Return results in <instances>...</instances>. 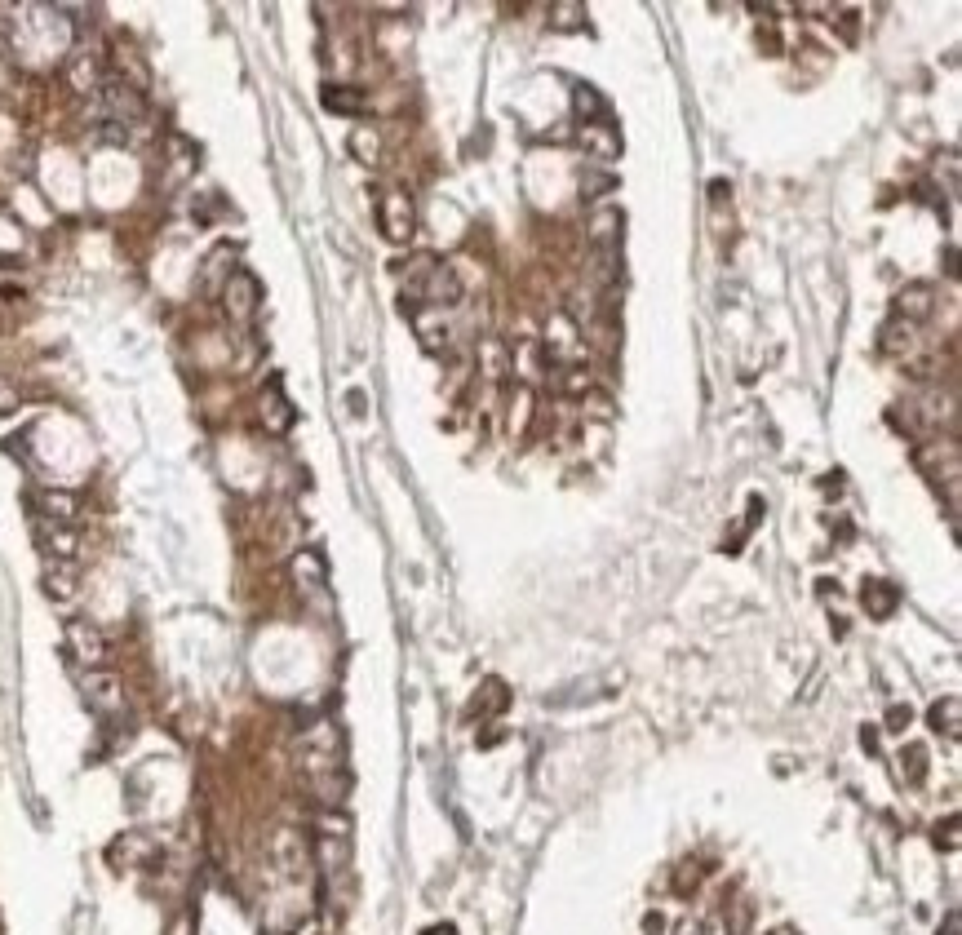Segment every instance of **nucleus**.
<instances>
[{"label":"nucleus","instance_id":"nucleus-1","mask_svg":"<svg viewBox=\"0 0 962 935\" xmlns=\"http://www.w3.org/2000/svg\"><path fill=\"white\" fill-rule=\"evenodd\" d=\"M67 652L76 656V665H85V670H102V661H107V634L98 630L94 621H85V616H71L67 621Z\"/></svg>","mask_w":962,"mask_h":935},{"label":"nucleus","instance_id":"nucleus-2","mask_svg":"<svg viewBox=\"0 0 962 935\" xmlns=\"http://www.w3.org/2000/svg\"><path fill=\"white\" fill-rule=\"evenodd\" d=\"M80 696H85V705L102 718L125 710V683H120L111 670H85V678H80Z\"/></svg>","mask_w":962,"mask_h":935},{"label":"nucleus","instance_id":"nucleus-3","mask_svg":"<svg viewBox=\"0 0 962 935\" xmlns=\"http://www.w3.org/2000/svg\"><path fill=\"white\" fill-rule=\"evenodd\" d=\"M413 293L422 297L431 311H444V306H457L462 302V275L453 271L448 262H431V271L413 284Z\"/></svg>","mask_w":962,"mask_h":935},{"label":"nucleus","instance_id":"nucleus-4","mask_svg":"<svg viewBox=\"0 0 962 935\" xmlns=\"http://www.w3.org/2000/svg\"><path fill=\"white\" fill-rule=\"evenodd\" d=\"M377 213H382V235L391 244H408L417 231V209L413 200H408V191H386L382 200H377Z\"/></svg>","mask_w":962,"mask_h":935},{"label":"nucleus","instance_id":"nucleus-5","mask_svg":"<svg viewBox=\"0 0 962 935\" xmlns=\"http://www.w3.org/2000/svg\"><path fill=\"white\" fill-rule=\"evenodd\" d=\"M222 306H227V315H231L235 324H249L253 315H258V306H262V284L253 280L249 271H240V266H235L231 280L222 284Z\"/></svg>","mask_w":962,"mask_h":935},{"label":"nucleus","instance_id":"nucleus-6","mask_svg":"<svg viewBox=\"0 0 962 935\" xmlns=\"http://www.w3.org/2000/svg\"><path fill=\"white\" fill-rule=\"evenodd\" d=\"M892 306H896V320L923 324V320L936 315V289H931V284H905V289L896 293Z\"/></svg>","mask_w":962,"mask_h":935},{"label":"nucleus","instance_id":"nucleus-7","mask_svg":"<svg viewBox=\"0 0 962 935\" xmlns=\"http://www.w3.org/2000/svg\"><path fill=\"white\" fill-rule=\"evenodd\" d=\"M581 147L590 151L595 160H617L621 156V138L617 129H612V120H590V125H581Z\"/></svg>","mask_w":962,"mask_h":935},{"label":"nucleus","instance_id":"nucleus-8","mask_svg":"<svg viewBox=\"0 0 962 935\" xmlns=\"http://www.w3.org/2000/svg\"><path fill=\"white\" fill-rule=\"evenodd\" d=\"M40 515H45V523H58V528H71L80 515V501L76 492H63V488H49L40 492Z\"/></svg>","mask_w":962,"mask_h":935},{"label":"nucleus","instance_id":"nucleus-9","mask_svg":"<svg viewBox=\"0 0 962 935\" xmlns=\"http://www.w3.org/2000/svg\"><path fill=\"white\" fill-rule=\"evenodd\" d=\"M320 102L329 111H337V116H364V111H368V98H364L360 85H324Z\"/></svg>","mask_w":962,"mask_h":935},{"label":"nucleus","instance_id":"nucleus-10","mask_svg":"<svg viewBox=\"0 0 962 935\" xmlns=\"http://www.w3.org/2000/svg\"><path fill=\"white\" fill-rule=\"evenodd\" d=\"M861 603H865V612L874 616V621H887V616L900 608V590H896L892 581H865Z\"/></svg>","mask_w":962,"mask_h":935},{"label":"nucleus","instance_id":"nucleus-11","mask_svg":"<svg viewBox=\"0 0 962 935\" xmlns=\"http://www.w3.org/2000/svg\"><path fill=\"white\" fill-rule=\"evenodd\" d=\"M262 421H266V430H275V435H284V430L293 426V408H289V399H284L280 382H271L262 390Z\"/></svg>","mask_w":962,"mask_h":935},{"label":"nucleus","instance_id":"nucleus-12","mask_svg":"<svg viewBox=\"0 0 962 935\" xmlns=\"http://www.w3.org/2000/svg\"><path fill=\"white\" fill-rule=\"evenodd\" d=\"M293 577H298L302 590H324V581H329L324 554L320 550H298L293 554Z\"/></svg>","mask_w":962,"mask_h":935},{"label":"nucleus","instance_id":"nucleus-13","mask_svg":"<svg viewBox=\"0 0 962 935\" xmlns=\"http://www.w3.org/2000/svg\"><path fill=\"white\" fill-rule=\"evenodd\" d=\"M67 80H71V89H76V94H94V89H102V67H98V58L80 49V54L71 58V67H67Z\"/></svg>","mask_w":962,"mask_h":935},{"label":"nucleus","instance_id":"nucleus-14","mask_svg":"<svg viewBox=\"0 0 962 935\" xmlns=\"http://www.w3.org/2000/svg\"><path fill=\"white\" fill-rule=\"evenodd\" d=\"M621 226H626L621 209L595 213V218H590V240H595V249H621Z\"/></svg>","mask_w":962,"mask_h":935},{"label":"nucleus","instance_id":"nucleus-15","mask_svg":"<svg viewBox=\"0 0 962 935\" xmlns=\"http://www.w3.org/2000/svg\"><path fill=\"white\" fill-rule=\"evenodd\" d=\"M918 346V333H914V324H905V320H892V324H883V337H878V351L883 355H896V359H905L909 351Z\"/></svg>","mask_w":962,"mask_h":935},{"label":"nucleus","instance_id":"nucleus-16","mask_svg":"<svg viewBox=\"0 0 962 935\" xmlns=\"http://www.w3.org/2000/svg\"><path fill=\"white\" fill-rule=\"evenodd\" d=\"M927 718H931L936 732H945L949 741H958V732H962V701H958V696H940V701L927 710Z\"/></svg>","mask_w":962,"mask_h":935},{"label":"nucleus","instance_id":"nucleus-17","mask_svg":"<svg viewBox=\"0 0 962 935\" xmlns=\"http://www.w3.org/2000/svg\"><path fill=\"white\" fill-rule=\"evenodd\" d=\"M40 537H45V550L54 563H71L76 559V532L71 528H58V523H45L40 528Z\"/></svg>","mask_w":962,"mask_h":935},{"label":"nucleus","instance_id":"nucleus-18","mask_svg":"<svg viewBox=\"0 0 962 935\" xmlns=\"http://www.w3.org/2000/svg\"><path fill=\"white\" fill-rule=\"evenodd\" d=\"M413 324H417V337H422L426 351H444V346H448V320H444V315L417 311V315H413Z\"/></svg>","mask_w":962,"mask_h":935},{"label":"nucleus","instance_id":"nucleus-19","mask_svg":"<svg viewBox=\"0 0 962 935\" xmlns=\"http://www.w3.org/2000/svg\"><path fill=\"white\" fill-rule=\"evenodd\" d=\"M45 594H49V599H58V603L76 599V577H71V563H49V572H45Z\"/></svg>","mask_w":962,"mask_h":935},{"label":"nucleus","instance_id":"nucleus-20","mask_svg":"<svg viewBox=\"0 0 962 935\" xmlns=\"http://www.w3.org/2000/svg\"><path fill=\"white\" fill-rule=\"evenodd\" d=\"M111 856L125 860V865H142V860L151 856V838L147 834H120L116 842H111Z\"/></svg>","mask_w":962,"mask_h":935},{"label":"nucleus","instance_id":"nucleus-21","mask_svg":"<svg viewBox=\"0 0 962 935\" xmlns=\"http://www.w3.org/2000/svg\"><path fill=\"white\" fill-rule=\"evenodd\" d=\"M900 780H909V785H923V780H927V749L923 745H905V749H900Z\"/></svg>","mask_w":962,"mask_h":935},{"label":"nucleus","instance_id":"nucleus-22","mask_svg":"<svg viewBox=\"0 0 962 935\" xmlns=\"http://www.w3.org/2000/svg\"><path fill=\"white\" fill-rule=\"evenodd\" d=\"M555 386L564 395H586L590 390V368L586 364H559L555 368Z\"/></svg>","mask_w":962,"mask_h":935},{"label":"nucleus","instance_id":"nucleus-23","mask_svg":"<svg viewBox=\"0 0 962 935\" xmlns=\"http://www.w3.org/2000/svg\"><path fill=\"white\" fill-rule=\"evenodd\" d=\"M227 258H235V249H231V244H222V249H213V253H209V262H204V271H200V284H204V289H209V284H213V275H222V284L231 280V271H235V266H227Z\"/></svg>","mask_w":962,"mask_h":935},{"label":"nucleus","instance_id":"nucleus-24","mask_svg":"<svg viewBox=\"0 0 962 935\" xmlns=\"http://www.w3.org/2000/svg\"><path fill=\"white\" fill-rule=\"evenodd\" d=\"M550 27H555V32H577V27H586V9L564 0V5H555V14H550Z\"/></svg>","mask_w":962,"mask_h":935},{"label":"nucleus","instance_id":"nucleus-25","mask_svg":"<svg viewBox=\"0 0 962 935\" xmlns=\"http://www.w3.org/2000/svg\"><path fill=\"white\" fill-rule=\"evenodd\" d=\"M572 102H577V111L586 116V125H590V120H608V111H603V98H599L590 85H577V89H572Z\"/></svg>","mask_w":962,"mask_h":935},{"label":"nucleus","instance_id":"nucleus-26","mask_svg":"<svg viewBox=\"0 0 962 935\" xmlns=\"http://www.w3.org/2000/svg\"><path fill=\"white\" fill-rule=\"evenodd\" d=\"M351 151H355V156H360L364 164H373L377 151H382V138H377V133L368 129V125H360V129L351 133Z\"/></svg>","mask_w":962,"mask_h":935},{"label":"nucleus","instance_id":"nucleus-27","mask_svg":"<svg viewBox=\"0 0 962 935\" xmlns=\"http://www.w3.org/2000/svg\"><path fill=\"white\" fill-rule=\"evenodd\" d=\"M608 191H617V178H612V173H595V169L581 173V195H608Z\"/></svg>","mask_w":962,"mask_h":935},{"label":"nucleus","instance_id":"nucleus-28","mask_svg":"<svg viewBox=\"0 0 962 935\" xmlns=\"http://www.w3.org/2000/svg\"><path fill=\"white\" fill-rule=\"evenodd\" d=\"M315 829H320V834H329V838H346V834H351V820H346L342 811H324V816L315 820Z\"/></svg>","mask_w":962,"mask_h":935},{"label":"nucleus","instance_id":"nucleus-29","mask_svg":"<svg viewBox=\"0 0 962 935\" xmlns=\"http://www.w3.org/2000/svg\"><path fill=\"white\" fill-rule=\"evenodd\" d=\"M936 847L958 851V816H949L945 825H936Z\"/></svg>","mask_w":962,"mask_h":935},{"label":"nucleus","instance_id":"nucleus-30","mask_svg":"<svg viewBox=\"0 0 962 935\" xmlns=\"http://www.w3.org/2000/svg\"><path fill=\"white\" fill-rule=\"evenodd\" d=\"M18 404H23V399H18V386H14V382H5V377H0V417L18 413Z\"/></svg>","mask_w":962,"mask_h":935},{"label":"nucleus","instance_id":"nucleus-31","mask_svg":"<svg viewBox=\"0 0 962 935\" xmlns=\"http://www.w3.org/2000/svg\"><path fill=\"white\" fill-rule=\"evenodd\" d=\"M909 723H914V714H909V705H892V710H887V732H905Z\"/></svg>","mask_w":962,"mask_h":935},{"label":"nucleus","instance_id":"nucleus-32","mask_svg":"<svg viewBox=\"0 0 962 935\" xmlns=\"http://www.w3.org/2000/svg\"><path fill=\"white\" fill-rule=\"evenodd\" d=\"M745 927H750V900H741V909H736V918H732V935H745Z\"/></svg>","mask_w":962,"mask_h":935},{"label":"nucleus","instance_id":"nucleus-33","mask_svg":"<svg viewBox=\"0 0 962 935\" xmlns=\"http://www.w3.org/2000/svg\"><path fill=\"white\" fill-rule=\"evenodd\" d=\"M940 935H958V909L945 913V931H940Z\"/></svg>","mask_w":962,"mask_h":935},{"label":"nucleus","instance_id":"nucleus-34","mask_svg":"<svg viewBox=\"0 0 962 935\" xmlns=\"http://www.w3.org/2000/svg\"><path fill=\"white\" fill-rule=\"evenodd\" d=\"M679 935H705V927H701V922H692V918H688V922H683V927H679Z\"/></svg>","mask_w":962,"mask_h":935}]
</instances>
